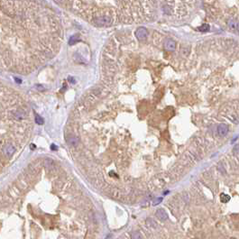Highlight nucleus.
I'll return each instance as SVG.
<instances>
[{
  "label": "nucleus",
  "mask_w": 239,
  "mask_h": 239,
  "mask_svg": "<svg viewBox=\"0 0 239 239\" xmlns=\"http://www.w3.org/2000/svg\"><path fill=\"white\" fill-rule=\"evenodd\" d=\"M229 132V127H228L227 124H220L219 127H217V134H219V136L224 137L226 136V134Z\"/></svg>",
  "instance_id": "nucleus-5"
},
{
  "label": "nucleus",
  "mask_w": 239,
  "mask_h": 239,
  "mask_svg": "<svg viewBox=\"0 0 239 239\" xmlns=\"http://www.w3.org/2000/svg\"><path fill=\"white\" fill-rule=\"evenodd\" d=\"M217 170H219L221 173H223V174H225L226 172V169H225V167H224V165H223V163L222 162H219V165H217Z\"/></svg>",
  "instance_id": "nucleus-15"
},
{
  "label": "nucleus",
  "mask_w": 239,
  "mask_h": 239,
  "mask_svg": "<svg viewBox=\"0 0 239 239\" xmlns=\"http://www.w3.org/2000/svg\"><path fill=\"white\" fill-rule=\"evenodd\" d=\"M67 143H69V145L70 146H73V147H76L78 146V144L79 143V140L78 137H75V136H71V137H69L67 139Z\"/></svg>",
  "instance_id": "nucleus-7"
},
{
  "label": "nucleus",
  "mask_w": 239,
  "mask_h": 239,
  "mask_svg": "<svg viewBox=\"0 0 239 239\" xmlns=\"http://www.w3.org/2000/svg\"><path fill=\"white\" fill-rule=\"evenodd\" d=\"M131 237L132 239H143V236L140 234V232H136V231L131 233Z\"/></svg>",
  "instance_id": "nucleus-13"
},
{
  "label": "nucleus",
  "mask_w": 239,
  "mask_h": 239,
  "mask_svg": "<svg viewBox=\"0 0 239 239\" xmlns=\"http://www.w3.org/2000/svg\"><path fill=\"white\" fill-rule=\"evenodd\" d=\"M25 116H26L25 112L23 111V110H20V109L16 110V111L14 113V117H15V118L17 119V120H21V119L25 118Z\"/></svg>",
  "instance_id": "nucleus-8"
},
{
  "label": "nucleus",
  "mask_w": 239,
  "mask_h": 239,
  "mask_svg": "<svg viewBox=\"0 0 239 239\" xmlns=\"http://www.w3.org/2000/svg\"><path fill=\"white\" fill-rule=\"evenodd\" d=\"M220 200L223 203H226V202H228L230 200V197L228 195H226V194H225V193H222L220 195Z\"/></svg>",
  "instance_id": "nucleus-12"
},
{
  "label": "nucleus",
  "mask_w": 239,
  "mask_h": 239,
  "mask_svg": "<svg viewBox=\"0 0 239 239\" xmlns=\"http://www.w3.org/2000/svg\"><path fill=\"white\" fill-rule=\"evenodd\" d=\"M235 31H236L237 34H239V22L236 23V26H235Z\"/></svg>",
  "instance_id": "nucleus-18"
},
{
  "label": "nucleus",
  "mask_w": 239,
  "mask_h": 239,
  "mask_svg": "<svg viewBox=\"0 0 239 239\" xmlns=\"http://www.w3.org/2000/svg\"><path fill=\"white\" fill-rule=\"evenodd\" d=\"M145 222H146V225H147L148 226L152 227V228H156L157 226H158V224L156 223V221L153 220V219H146V221H145Z\"/></svg>",
  "instance_id": "nucleus-10"
},
{
  "label": "nucleus",
  "mask_w": 239,
  "mask_h": 239,
  "mask_svg": "<svg viewBox=\"0 0 239 239\" xmlns=\"http://www.w3.org/2000/svg\"><path fill=\"white\" fill-rule=\"evenodd\" d=\"M230 239H236V238H234V237H232V238H230Z\"/></svg>",
  "instance_id": "nucleus-22"
},
{
  "label": "nucleus",
  "mask_w": 239,
  "mask_h": 239,
  "mask_svg": "<svg viewBox=\"0 0 239 239\" xmlns=\"http://www.w3.org/2000/svg\"><path fill=\"white\" fill-rule=\"evenodd\" d=\"M136 36L139 41H143L148 36V31L144 27H139L136 31Z\"/></svg>",
  "instance_id": "nucleus-2"
},
{
  "label": "nucleus",
  "mask_w": 239,
  "mask_h": 239,
  "mask_svg": "<svg viewBox=\"0 0 239 239\" xmlns=\"http://www.w3.org/2000/svg\"><path fill=\"white\" fill-rule=\"evenodd\" d=\"M79 40V35H78V34L73 35V36H72V37L70 39V44H76Z\"/></svg>",
  "instance_id": "nucleus-14"
},
{
  "label": "nucleus",
  "mask_w": 239,
  "mask_h": 239,
  "mask_svg": "<svg viewBox=\"0 0 239 239\" xmlns=\"http://www.w3.org/2000/svg\"><path fill=\"white\" fill-rule=\"evenodd\" d=\"M2 151L6 157H11L12 155L15 153V148L12 143H6L3 147Z\"/></svg>",
  "instance_id": "nucleus-3"
},
{
  "label": "nucleus",
  "mask_w": 239,
  "mask_h": 239,
  "mask_svg": "<svg viewBox=\"0 0 239 239\" xmlns=\"http://www.w3.org/2000/svg\"><path fill=\"white\" fill-rule=\"evenodd\" d=\"M34 121L37 124H39V126H41V124H44V118L40 117L39 115H37V114H35V117H34Z\"/></svg>",
  "instance_id": "nucleus-11"
},
{
  "label": "nucleus",
  "mask_w": 239,
  "mask_h": 239,
  "mask_svg": "<svg viewBox=\"0 0 239 239\" xmlns=\"http://www.w3.org/2000/svg\"><path fill=\"white\" fill-rule=\"evenodd\" d=\"M233 153L235 154H239V143L235 144V146L233 147Z\"/></svg>",
  "instance_id": "nucleus-17"
},
{
  "label": "nucleus",
  "mask_w": 239,
  "mask_h": 239,
  "mask_svg": "<svg viewBox=\"0 0 239 239\" xmlns=\"http://www.w3.org/2000/svg\"><path fill=\"white\" fill-rule=\"evenodd\" d=\"M56 2H58V3H61L62 1H63V0H55Z\"/></svg>",
  "instance_id": "nucleus-20"
},
{
  "label": "nucleus",
  "mask_w": 239,
  "mask_h": 239,
  "mask_svg": "<svg viewBox=\"0 0 239 239\" xmlns=\"http://www.w3.org/2000/svg\"><path fill=\"white\" fill-rule=\"evenodd\" d=\"M162 201V198H158V199H155V200H153V206H156V205L160 204V203H161Z\"/></svg>",
  "instance_id": "nucleus-16"
},
{
  "label": "nucleus",
  "mask_w": 239,
  "mask_h": 239,
  "mask_svg": "<svg viewBox=\"0 0 239 239\" xmlns=\"http://www.w3.org/2000/svg\"><path fill=\"white\" fill-rule=\"evenodd\" d=\"M44 165H45V167L48 168V169H51V168L55 167V163L51 159H46L45 162H44Z\"/></svg>",
  "instance_id": "nucleus-9"
},
{
  "label": "nucleus",
  "mask_w": 239,
  "mask_h": 239,
  "mask_svg": "<svg viewBox=\"0 0 239 239\" xmlns=\"http://www.w3.org/2000/svg\"><path fill=\"white\" fill-rule=\"evenodd\" d=\"M163 48L166 51H172L176 49V43L172 39H166L163 43Z\"/></svg>",
  "instance_id": "nucleus-4"
},
{
  "label": "nucleus",
  "mask_w": 239,
  "mask_h": 239,
  "mask_svg": "<svg viewBox=\"0 0 239 239\" xmlns=\"http://www.w3.org/2000/svg\"><path fill=\"white\" fill-rule=\"evenodd\" d=\"M31 146H32V149H34V147H35L34 144H32V145H31Z\"/></svg>",
  "instance_id": "nucleus-21"
},
{
  "label": "nucleus",
  "mask_w": 239,
  "mask_h": 239,
  "mask_svg": "<svg viewBox=\"0 0 239 239\" xmlns=\"http://www.w3.org/2000/svg\"><path fill=\"white\" fill-rule=\"evenodd\" d=\"M155 216H156L157 219H159L161 221H166L168 219V214L163 209H159L156 213H155Z\"/></svg>",
  "instance_id": "nucleus-6"
},
{
  "label": "nucleus",
  "mask_w": 239,
  "mask_h": 239,
  "mask_svg": "<svg viewBox=\"0 0 239 239\" xmlns=\"http://www.w3.org/2000/svg\"><path fill=\"white\" fill-rule=\"evenodd\" d=\"M51 150H57V147L55 146L54 144H53V145H51Z\"/></svg>",
  "instance_id": "nucleus-19"
},
{
  "label": "nucleus",
  "mask_w": 239,
  "mask_h": 239,
  "mask_svg": "<svg viewBox=\"0 0 239 239\" xmlns=\"http://www.w3.org/2000/svg\"><path fill=\"white\" fill-rule=\"evenodd\" d=\"M93 22H94V24L97 26L106 27V26H110L112 25V19L108 15H100L93 19Z\"/></svg>",
  "instance_id": "nucleus-1"
}]
</instances>
